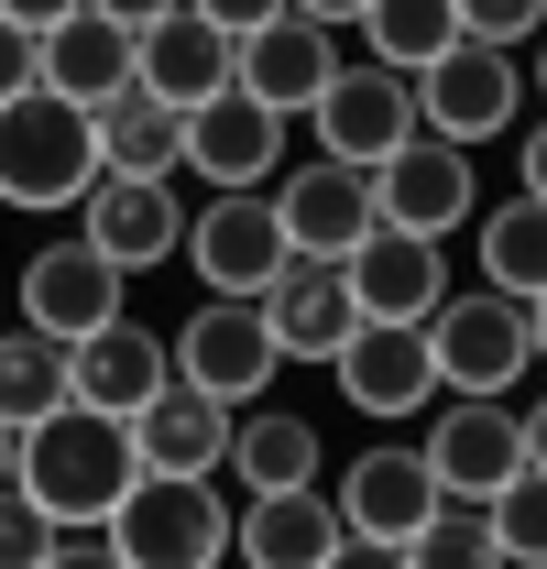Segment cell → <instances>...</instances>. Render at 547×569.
<instances>
[{
  "instance_id": "6da1fadb",
  "label": "cell",
  "mask_w": 547,
  "mask_h": 569,
  "mask_svg": "<svg viewBox=\"0 0 547 569\" xmlns=\"http://www.w3.org/2000/svg\"><path fill=\"white\" fill-rule=\"evenodd\" d=\"M22 482L44 493V515H56V526H110V515H121V493L142 482L132 417H110V406L67 395L56 417L22 427Z\"/></svg>"
},
{
  "instance_id": "7a4b0ae2",
  "label": "cell",
  "mask_w": 547,
  "mask_h": 569,
  "mask_svg": "<svg viewBox=\"0 0 547 569\" xmlns=\"http://www.w3.org/2000/svg\"><path fill=\"white\" fill-rule=\"evenodd\" d=\"M110 176V153H99V110L67 99V88H22V99H0V209H88V187Z\"/></svg>"
},
{
  "instance_id": "3957f363",
  "label": "cell",
  "mask_w": 547,
  "mask_h": 569,
  "mask_svg": "<svg viewBox=\"0 0 547 569\" xmlns=\"http://www.w3.org/2000/svg\"><path fill=\"white\" fill-rule=\"evenodd\" d=\"M241 515L219 503V471H142L110 515V559L121 569H208L230 559Z\"/></svg>"
},
{
  "instance_id": "277c9868",
  "label": "cell",
  "mask_w": 547,
  "mask_h": 569,
  "mask_svg": "<svg viewBox=\"0 0 547 569\" xmlns=\"http://www.w3.org/2000/svg\"><path fill=\"white\" fill-rule=\"evenodd\" d=\"M427 340H438V383L449 395H515L526 361H537V307L504 296V284H471V296L449 284L438 318H427Z\"/></svg>"
},
{
  "instance_id": "5b68a950",
  "label": "cell",
  "mask_w": 547,
  "mask_h": 569,
  "mask_svg": "<svg viewBox=\"0 0 547 569\" xmlns=\"http://www.w3.org/2000/svg\"><path fill=\"white\" fill-rule=\"evenodd\" d=\"M515 110H526V67H515V44H493V33H460L449 56H427L416 67V121L449 142H504L515 132Z\"/></svg>"
},
{
  "instance_id": "8992f818",
  "label": "cell",
  "mask_w": 547,
  "mask_h": 569,
  "mask_svg": "<svg viewBox=\"0 0 547 569\" xmlns=\"http://www.w3.org/2000/svg\"><path fill=\"white\" fill-rule=\"evenodd\" d=\"M285 209H274V187H208V209L187 219V263H198L208 296H263L285 274Z\"/></svg>"
},
{
  "instance_id": "52a82bcc",
  "label": "cell",
  "mask_w": 547,
  "mask_h": 569,
  "mask_svg": "<svg viewBox=\"0 0 547 569\" xmlns=\"http://www.w3.org/2000/svg\"><path fill=\"white\" fill-rule=\"evenodd\" d=\"M372 198H384V219H395V230H427V241L471 230V219H481L471 142H449V132H427V121H416V132L372 164Z\"/></svg>"
},
{
  "instance_id": "ba28073f",
  "label": "cell",
  "mask_w": 547,
  "mask_h": 569,
  "mask_svg": "<svg viewBox=\"0 0 547 569\" xmlns=\"http://www.w3.org/2000/svg\"><path fill=\"white\" fill-rule=\"evenodd\" d=\"M176 372L208 383V395H230V406H263L274 372H285V340H274L263 296H208L198 318L176 329Z\"/></svg>"
},
{
  "instance_id": "9c48e42d",
  "label": "cell",
  "mask_w": 547,
  "mask_h": 569,
  "mask_svg": "<svg viewBox=\"0 0 547 569\" xmlns=\"http://www.w3.org/2000/svg\"><path fill=\"white\" fill-rule=\"evenodd\" d=\"M427 471H438V493H471V503H493L515 471H526V417L504 406V395H449L438 417H427Z\"/></svg>"
},
{
  "instance_id": "30bf717a",
  "label": "cell",
  "mask_w": 547,
  "mask_h": 569,
  "mask_svg": "<svg viewBox=\"0 0 547 569\" xmlns=\"http://www.w3.org/2000/svg\"><path fill=\"white\" fill-rule=\"evenodd\" d=\"M285 121L296 110H274L263 88H219V99H198L187 110V176H208V187H274L285 176Z\"/></svg>"
},
{
  "instance_id": "8fae6325",
  "label": "cell",
  "mask_w": 547,
  "mask_h": 569,
  "mask_svg": "<svg viewBox=\"0 0 547 569\" xmlns=\"http://www.w3.org/2000/svg\"><path fill=\"white\" fill-rule=\"evenodd\" d=\"M329 372H340L350 406H361V417H384V427L416 417L427 395H449V383H438V340H427V318H361Z\"/></svg>"
},
{
  "instance_id": "7c38bea8",
  "label": "cell",
  "mask_w": 547,
  "mask_h": 569,
  "mask_svg": "<svg viewBox=\"0 0 547 569\" xmlns=\"http://www.w3.org/2000/svg\"><path fill=\"white\" fill-rule=\"evenodd\" d=\"M340 515H350V548H372V559H406L416 526L438 515V471H427V449H361L340 482Z\"/></svg>"
},
{
  "instance_id": "4fadbf2b",
  "label": "cell",
  "mask_w": 547,
  "mask_h": 569,
  "mask_svg": "<svg viewBox=\"0 0 547 569\" xmlns=\"http://www.w3.org/2000/svg\"><path fill=\"white\" fill-rule=\"evenodd\" d=\"M318 153H350V164H384L395 142L416 132V77L384 67V56H361V67H340L329 88H318Z\"/></svg>"
},
{
  "instance_id": "5bb4252c",
  "label": "cell",
  "mask_w": 547,
  "mask_h": 569,
  "mask_svg": "<svg viewBox=\"0 0 547 569\" xmlns=\"http://www.w3.org/2000/svg\"><path fill=\"white\" fill-rule=\"evenodd\" d=\"M121 284H132V274H121L88 230H67V241H44V252L22 263V318L56 329V340H88V329L121 318Z\"/></svg>"
},
{
  "instance_id": "9a60e30c",
  "label": "cell",
  "mask_w": 547,
  "mask_h": 569,
  "mask_svg": "<svg viewBox=\"0 0 547 569\" xmlns=\"http://www.w3.org/2000/svg\"><path fill=\"white\" fill-rule=\"evenodd\" d=\"M187 219H198V209H176V176H99L77 230H88L121 274H153V263L187 252Z\"/></svg>"
},
{
  "instance_id": "2e32d148",
  "label": "cell",
  "mask_w": 547,
  "mask_h": 569,
  "mask_svg": "<svg viewBox=\"0 0 547 569\" xmlns=\"http://www.w3.org/2000/svg\"><path fill=\"white\" fill-rule=\"evenodd\" d=\"M263 318L285 361H340V340L361 329V296H350V263L340 252H285V274L263 284Z\"/></svg>"
},
{
  "instance_id": "e0dca14e",
  "label": "cell",
  "mask_w": 547,
  "mask_h": 569,
  "mask_svg": "<svg viewBox=\"0 0 547 569\" xmlns=\"http://www.w3.org/2000/svg\"><path fill=\"white\" fill-rule=\"evenodd\" d=\"M252 569H329L350 559V515L329 482H285V493H252L241 503V537H230Z\"/></svg>"
},
{
  "instance_id": "ac0fdd59",
  "label": "cell",
  "mask_w": 547,
  "mask_h": 569,
  "mask_svg": "<svg viewBox=\"0 0 547 569\" xmlns=\"http://www.w3.org/2000/svg\"><path fill=\"white\" fill-rule=\"evenodd\" d=\"M340 263H350V296H361V318H438V296H449V241H427V230H395V219H372V230L350 241Z\"/></svg>"
},
{
  "instance_id": "d6986e66",
  "label": "cell",
  "mask_w": 547,
  "mask_h": 569,
  "mask_svg": "<svg viewBox=\"0 0 547 569\" xmlns=\"http://www.w3.org/2000/svg\"><path fill=\"white\" fill-rule=\"evenodd\" d=\"M274 209H285V241H296V252H350V241L384 219V198H372V164L318 153V164L274 176Z\"/></svg>"
},
{
  "instance_id": "ffe728a7",
  "label": "cell",
  "mask_w": 547,
  "mask_h": 569,
  "mask_svg": "<svg viewBox=\"0 0 547 569\" xmlns=\"http://www.w3.org/2000/svg\"><path fill=\"white\" fill-rule=\"evenodd\" d=\"M329 33H340V22H318V11H274L263 33H241V88H263L274 110H296V121H307V110H318V88L350 67Z\"/></svg>"
},
{
  "instance_id": "44dd1931",
  "label": "cell",
  "mask_w": 547,
  "mask_h": 569,
  "mask_svg": "<svg viewBox=\"0 0 547 569\" xmlns=\"http://www.w3.org/2000/svg\"><path fill=\"white\" fill-rule=\"evenodd\" d=\"M230 427H241V406L176 372V383L132 417V438H142V471H230Z\"/></svg>"
},
{
  "instance_id": "7402d4cb",
  "label": "cell",
  "mask_w": 547,
  "mask_h": 569,
  "mask_svg": "<svg viewBox=\"0 0 547 569\" xmlns=\"http://www.w3.org/2000/svg\"><path fill=\"white\" fill-rule=\"evenodd\" d=\"M132 77H142V33L121 22V11H99V0L67 11V22L44 33V88H67V99H88V110L121 99Z\"/></svg>"
},
{
  "instance_id": "603a6c76",
  "label": "cell",
  "mask_w": 547,
  "mask_h": 569,
  "mask_svg": "<svg viewBox=\"0 0 547 569\" xmlns=\"http://www.w3.org/2000/svg\"><path fill=\"white\" fill-rule=\"evenodd\" d=\"M230 77H241V33H219V22H208L198 0H187V11H165V22L142 33V88H165L176 110L219 99Z\"/></svg>"
},
{
  "instance_id": "cb8c5ba5",
  "label": "cell",
  "mask_w": 547,
  "mask_h": 569,
  "mask_svg": "<svg viewBox=\"0 0 547 569\" xmlns=\"http://www.w3.org/2000/svg\"><path fill=\"white\" fill-rule=\"evenodd\" d=\"M165 383H176V340H153L142 318H110V329L77 340V395L110 406V417H142Z\"/></svg>"
},
{
  "instance_id": "d4e9b609",
  "label": "cell",
  "mask_w": 547,
  "mask_h": 569,
  "mask_svg": "<svg viewBox=\"0 0 547 569\" xmlns=\"http://www.w3.org/2000/svg\"><path fill=\"white\" fill-rule=\"evenodd\" d=\"M99 153H110V176H176L187 164V110L132 77L121 99H99Z\"/></svg>"
},
{
  "instance_id": "484cf974",
  "label": "cell",
  "mask_w": 547,
  "mask_h": 569,
  "mask_svg": "<svg viewBox=\"0 0 547 569\" xmlns=\"http://www.w3.org/2000/svg\"><path fill=\"white\" fill-rule=\"evenodd\" d=\"M77 395V340H56V329H0V417L11 427H33V417H56Z\"/></svg>"
},
{
  "instance_id": "4316f807",
  "label": "cell",
  "mask_w": 547,
  "mask_h": 569,
  "mask_svg": "<svg viewBox=\"0 0 547 569\" xmlns=\"http://www.w3.org/2000/svg\"><path fill=\"white\" fill-rule=\"evenodd\" d=\"M471 230H481V284H504V296L537 307V296H547V198H537V187H515V198L481 209Z\"/></svg>"
},
{
  "instance_id": "83f0119b",
  "label": "cell",
  "mask_w": 547,
  "mask_h": 569,
  "mask_svg": "<svg viewBox=\"0 0 547 569\" xmlns=\"http://www.w3.org/2000/svg\"><path fill=\"white\" fill-rule=\"evenodd\" d=\"M230 471H241L252 493L318 482V427L296 417V406H241V427H230Z\"/></svg>"
},
{
  "instance_id": "f1b7e54d",
  "label": "cell",
  "mask_w": 547,
  "mask_h": 569,
  "mask_svg": "<svg viewBox=\"0 0 547 569\" xmlns=\"http://www.w3.org/2000/svg\"><path fill=\"white\" fill-rule=\"evenodd\" d=\"M350 33H361V44H372L384 67H406V77H416L427 56H449V44H460L471 22H460V0H372V11H361Z\"/></svg>"
},
{
  "instance_id": "f546056e",
  "label": "cell",
  "mask_w": 547,
  "mask_h": 569,
  "mask_svg": "<svg viewBox=\"0 0 547 569\" xmlns=\"http://www.w3.org/2000/svg\"><path fill=\"white\" fill-rule=\"evenodd\" d=\"M416 569H471V559H504L493 548V503H471V493H438V515L416 526V548H406Z\"/></svg>"
},
{
  "instance_id": "4dcf8cb0",
  "label": "cell",
  "mask_w": 547,
  "mask_h": 569,
  "mask_svg": "<svg viewBox=\"0 0 547 569\" xmlns=\"http://www.w3.org/2000/svg\"><path fill=\"white\" fill-rule=\"evenodd\" d=\"M493 548H504V559H526V569H547V471H537V460L493 493Z\"/></svg>"
},
{
  "instance_id": "1f68e13d",
  "label": "cell",
  "mask_w": 547,
  "mask_h": 569,
  "mask_svg": "<svg viewBox=\"0 0 547 569\" xmlns=\"http://www.w3.org/2000/svg\"><path fill=\"white\" fill-rule=\"evenodd\" d=\"M56 559V515H44V493L11 471L0 482V569H44Z\"/></svg>"
},
{
  "instance_id": "d6a6232c",
  "label": "cell",
  "mask_w": 547,
  "mask_h": 569,
  "mask_svg": "<svg viewBox=\"0 0 547 569\" xmlns=\"http://www.w3.org/2000/svg\"><path fill=\"white\" fill-rule=\"evenodd\" d=\"M460 22L493 33V44H537V33H547V0H460Z\"/></svg>"
},
{
  "instance_id": "836d02e7",
  "label": "cell",
  "mask_w": 547,
  "mask_h": 569,
  "mask_svg": "<svg viewBox=\"0 0 547 569\" xmlns=\"http://www.w3.org/2000/svg\"><path fill=\"white\" fill-rule=\"evenodd\" d=\"M22 88H44V33L0 11V99H22Z\"/></svg>"
},
{
  "instance_id": "e575fe53",
  "label": "cell",
  "mask_w": 547,
  "mask_h": 569,
  "mask_svg": "<svg viewBox=\"0 0 547 569\" xmlns=\"http://www.w3.org/2000/svg\"><path fill=\"white\" fill-rule=\"evenodd\" d=\"M208 22H219V33H263L274 11H296V0H198Z\"/></svg>"
},
{
  "instance_id": "d590c367",
  "label": "cell",
  "mask_w": 547,
  "mask_h": 569,
  "mask_svg": "<svg viewBox=\"0 0 547 569\" xmlns=\"http://www.w3.org/2000/svg\"><path fill=\"white\" fill-rule=\"evenodd\" d=\"M0 11H11V22H33V33H56L67 11H88V0H0Z\"/></svg>"
},
{
  "instance_id": "8d00e7d4",
  "label": "cell",
  "mask_w": 547,
  "mask_h": 569,
  "mask_svg": "<svg viewBox=\"0 0 547 569\" xmlns=\"http://www.w3.org/2000/svg\"><path fill=\"white\" fill-rule=\"evenodd\" d=\"M99 11H121L132 33H153V22H165V11H187V0H99Z\"/></svg>"
},
{
  "instance_id": "74e56055",
  "label": "cell",
  "mask_w": 547,
  "mask_h": 569,
  "mask_svg": "<svg viewBox=\"0 0 547 569\" xmlns=\"http://www.w3.org/2000/svg\"><path fill=\"white\" fill-rule=\"evenodd\" d=\"M515 142H526V176H515V187H537V198H547V121H537V132H515Z\"/></svg>"
},
{
  "instance_id": "f35d334b",
  "label": "cell",
  "mask_w": 547,
  "mask_h": 569,
  "mask_svg": "<svg viewBox=\"0 0 547 569\" xmlns=\"http://www.w3.org/2000/svg\"><path fill=\"white\" fill-rule=\"evenodd\" d=\"M296 11H318V22H340V33H350V22H361L372 0H296Z\"/></svg>"
},
{
  "instance_id": "ab89813d",
  "label": "cell",
  "mask_w": 547,
  "mask_h": 569,
  "mask_svg": "<svg viewBox=\"0 0 547 569\" xmlns=\"http://www.w3.org/2000/svg\"><path fill=\"white\" fill-rule=\"evenodd\" d=\"M526 460H537V471H547V395H537V406H526Z\"/></svg>"
},
{
  "instance_id": "60d3db41",
  "label": "cell",
  "mask_w": 547,
  "mask_h": 569,
  "mask_svg": "<svg viewBox=\"0 0 547 569\" xmlns=\"http://www.w3.org/2000/svg\"><path fill=\"white\" fill-rule=\"evenodd\" d=\"M11 471H22V427L0 417V482H11Z\"/></svg>"
},
{
  "instance_id": "b9f144b4",
  "label": "cell",
  "mask_w": 547,
  "mask_h": 569,
  "mask_svg": "<svg viewBox=\"0 0 547 569\" xmlns=\"http://www.w3.org/2000/svg\"><path fill=\"white\" fill-rule=\"evenodd\" d=\"M537 99H547V33H537Z\"/></svg>"
},
{
  "instance_id": "7bdbcfd3",
  "label": "cell",
  "mask_w": 547,
  "mask_h": 569,
  "mask_svg": "<svg viewBox=\"0 0 547 569\" xmlns=\"http://www.w3.org/2000/svg\"><path fill=\"white\" fill-rule=\"evenodd\" d=\"M537 361H547V296H537Z\"/></svg>"
}]
</instances>
